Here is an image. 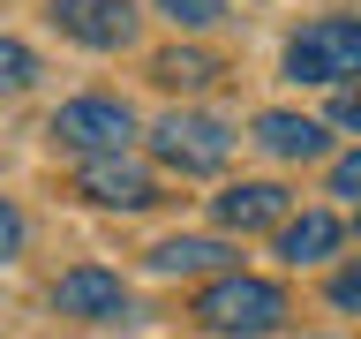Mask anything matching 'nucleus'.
I'll return each instance as SVG.
<instances>
[{
  "instance_id": "f257e3e1",
  "label": "nucleus",
  "mask_w": 361,
  "mask_h": 339,
  "mask_svg": "<svg viewBox=\"0 0 361 339\" xmlns=\"http://www.w3.org/2000/svg\"><path fill=\"white\" fill-rule=\"evenodd\" d=\"M196 316L211 324V332L256 339V332H271V324L286 316V287H271V279H256V271H226V279H211V287H203Z\"/></svg>"
},
{
  "instance_id": "f03ea898",
  "label": "nucleus",
  "mask_w": 361,
  "mask_h": 339,
  "mask_svg": "<svg viewBox=\"0 0 361 339\" xmlns=\"http://www.w3.org/2000/svg\"><path fill=\"white\" fill-rule=\"evenodd\" d=\"M286 76L293 83H354L361 76V16H316L286 45Z\"/></svg>"
},
{
  "instance_id": "7ed1b4c3",
  "label": "nucleus",
  "mask_w": 361,
  "mask_h": 339,
  "mask_svg": "<svg viewBox=\"0 0 361 339\" xmlns=\"http://www.w3.org/2000/svg\"><path fill=\"white\" fill-rule=\"evenodd\" d=\"M53 143H68V151H83V158H121L135 143V113L121 98H68L53 113Z\"/></svg>"
},
{
  "instance_id": "20e7f679",
  "label": "nucleus",
  "mask_w": 361,
  "mask_h": 339,
  "mask_svg": "<svg viewBox=\"0 0 361 339\" xmlns=\"http://www.w3.org/2000/svg\"><path fill=\"white\" fill-rule=\"evenodd\" d=\"M151 151L173 166V174H219L233 158V129L211 121V113H166L151 129Z\"/></svg>"
},
{
  "instance_id": "39448f33",
  "label": "nucleus",
  "mask_w": 361,
  "mask_h": 339,
  "mask_svg": "<svg viewBox=\"0 0 361 339\" xmlns=\"http://www.w3.org/2000/svg\"><path fill=\"white\" fill-rule=\"evenodd\" d=\"M53 30L90 45V53H113L135 38V8L128 0H53Z\"/></svg>"
},
{
  "instance_id": "423d86ee",
  "label": "nucleus",
  "mask_w": 361,
  "mask_h": 339,
  "mask_svg": "<svg viewBox=\"0 0 361 339\" xmlns=\"http://www.w3.org/2000/svg\"><path fill=\"white\" fill-rule=\"evenodd\" d=\"M75 189H83L90 203H106V211H151V203H158V181L143 174L128 151H121V158H83Z\"/></svg>"
},
{
  "instance_id": "0eeeda50",
  "label": "nucleus",
  "mask_w": 361,
  "mask_h": 339,
  "mask_svg": "<svg viewBox=\"0 0 361 339\" xmlns=\"http://www.w3.org/2000/svg\"><path fill=\"white\" fill-rule=\"evenodd\" d=\"M53 309H61V316H83V324H106V316L128 309V287H121L113 271H98V264H75V271H61Z\"/></svg>"
},
{
  "instance_id": "6e6552de",
  "label": "nucleus",
  "mask_w": 361,
  "mask_h": 339,
  "mask_svg": "<svg viewBox=\"0 0 361 339\" xmlns=\"http://www.w3.org/2000/svg\"><path fill=\"white\" fill-rule=\"evenodd\" d=\"M211 211H219L226 234H256V226L286 219V189H279V181H233V189H226Z\"/></svg>"
},
{
  "instance_id": "1a4fd4ad",
  "label": "nucleus",
  "mask_w": 361,
  "mask_h": 339,
  "mask_svg": "<svg viewBox=\"0 0 361 339\" xmlns=\"http://www.w3.org/2000/svg\"><path fill=\"white\" fill-rule=\"evenodd\" d=\"M256 143L271 158H324V121H309V113H256Z\"/></svg>"
},
{
  "instance_id": "9d476101",
  "label": "nucleus",
  "mask_w": 361,
  "mask_h": 339,
  "mask_svg": "<svg viewBox=\"0 0 361 339\" xmlns=\"http://www.w3.org/2000/svg\"><path fill=\"white\" fill-rule=\"evenodd\" d=\"M338 234H346V226H338L331 211H301V219L279 226V256H286V264H324L338 249Z\"/></svg>"
},
{
  "instance_id": "9b49d317",
  "label": "nucleus",
  "mask_w": 361,
  "mask_h": 339,
  "mask_svg": "<svg viewBox=\"0 0 361 339\" xmlns=\"http://www.w3.org/2000/svg\"><path fill=\"white\" fill-rule=\"evenodd\" d=\"M226 256H233V249H226V242H203V234H173V242L151 249L158 271H219Z\"/></svg>"
},
{
  "instance_id": "f8f14e48",
  "label": "nucleus",
  "mask_w": 361,
  "mask_h": 339,
  "mask_svg": "<svg viewBox=\"0 0 361 339\" xmlns=\"http://www.w3.org/2000/svg\"><path fill=\"white\" fill-rule=\"evenodd\" d=\"M151 76H158L166 90H203L211 76H219V61H211V53H180V45H173V53H158Z\"/></svg>"
},
{
  "instance_id": "ddd939ff",
  "label": "nucleus",
  "mask_w": 361,
  "mask_h": 339,
  "mask_svg": "<svg viewBox=\"0 0 361 339\" xmlns=\"http://www.w3.org/2000/svg\"><path fill=\"white\" fill-rule=\"evenodd\" d=\"M30 76H38V53L23 38H0V90H30Z\"/></svg>"
},
{
  "instance_id": "4468645a",
  "label": "nucleus",
  "mask_w": 361,
  "mask_h": 339,
  "mask_svg": "<svg viewBox=\"0 0 361 339\" xmlns=\"http://www.w3.org/2000/svg\"><path fill=\"white\" fill-rule=\"evenodd\" d=\"M158 16L180 30H203V23H219V0H158Z\"/></svg>"
},
{
  "instance_id": "2eb2a0df",
  "label": "nucleus",
  "mask_w": 361,
  "mask_h": 339,
  "mask_svg": "<svg viewBox=\"0 0 361 339\" xmlns=\"http://www.w3.org/2000/svg\"><path fill=\"white\" fill-rule=\"evenodd\" d=\"M16 249H23V211H16L8 196H0V264H8Z\"/></svg>"
},
{
  "instance_id": "dca6fc26",
  "label": "nucleus",
  "mask_w": 361,
  "mask_h": 339,
  "mask_svg": "<svg viewBox=\"0 0 361 339\" xmlns=\"http://www.w3.org/2000/svg\"><path fill=\"white\" fill-rule=\"evenodd\" d=\"M331 302H338V309H361V264L331 271Z\"/></svg>"
},
{
  "instance_id": "f3484780",
  "label": "nucleus",
  "mask_w": 361,
  "mask_h": 339,
  "mask_svg": "<svg viewBox=\"0 0 361 339\" xmlns=\"http://www.w3.org/2000/svg\"><path fill=\"white\" fill-rule=\"evenodd\" d=\"M331 196H361V151L331 166Z\"/></svg>"
},
{
  "instance_id": "a211bd4d",
  "label": "nucleus",
  "mask_w": 361,
  "mask_h": 339,
  "mask_svg": "<svg viewBox=\"0 0 361 339\" xmlns=\"http://www.w3.org/2000/svg\"><path fill=\"white\" fill-rule=\"evenodd\" d=\"M331 121H338V129H354V136H361V90H346V98H338V106H331Z\"/></svg>"
}]
</instances>
